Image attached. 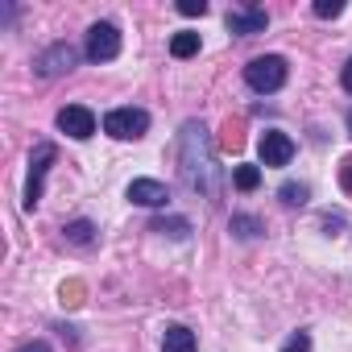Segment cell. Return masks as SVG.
<instances>
[{"label":"cell","instance_id":"e0dca14e","mask_svg":"<svg viewBox=\"0 0 352 352\" xmlns=\"http://www.w3.org/2000/svg\"><path fill=\"white\" fill-rule=\"evenodd\" d=\"M278 195H282V204H286V208H302V204L311 199V187H307V183H286Z\"/></svg>","mask_w":352,"mask_h":352},{"label":"cell","instance_id":"7a4b0ae2","mask_svg":"<svg viewBox=\"0 0 352 352\" xmlns=\"http://www.w3.org/2000/svg\"><path fill=\"white\" fill-rule=\"evenodd\" d=\"M286 75H290V67H286L282 54H261V58H253V63L245 67V83H249L257 96L282 91V87H286Z\"/></svg>","mask_w":352,"mask_h":352},{"label":"cell","instance_id":"5bb4252c","mask_svg":"<svg viewBox=\"0 0 352 352\" xmlns=\"http://www.w3.org/2000/svg\"><path fill=\"white\" fill-rule=\"evenodd\" d=\"M170 54H174V58H191V54H199V34L179 30V34L170 38Z\"/></svg>","mask_w":352,"mask_h":352},{"label":"cell","instance_id":"8fae6325","mask_svg":"<svg viewBox=\"0 0 352 352\" xmlns=\"http://www.w3.org/2000/svg\"><path fill=\"white\" fill-rule=\"evenodd\" d=\"M162 352H195V331L183 323H170L162 331Z\"/></svg>","mask_w":352,"mask_h":352},{"label":"cell","instance_id":"7c38bea8","mask_svg":"<svg viewBox=\"0 0 352 352\" xmlns=\"http://www.w3.org/2000/svg\"><path fill=\"white\" fill-rule=\"evenodd\" d=\"M63 236H67V245L87 249V245H96V224H91V220H71V224L63 228Z\"/></svg>","mask_w":352,"mask_h":352},{"label":"cell","instance_id":"52a82bcc","mask_svg":"<svg viewBox=\"0 0 352 352\" xmlns=\"http://www.w3.org/2000/svg\"><path fill=\"white\" fill-rule=\"evenodd\" d=\"M265 25H270V13L261 5H236V9H228V30L241 34V38L265 34Z\"/></svg>","mask_w":352,"mask_h":352},{"label":"cell","instance_id":"cb8c5ba5","mask_svg":"<svg viewBox=\"0 0 352 352\" xmlns=\"http://www.w3.org/2000/svg\"><path fill=\"white\" fill-rule=\"evenodd\" d=\"M348 137H352V108H348Z\"/></svg>","mask_w":352,"mask_h":352},{"label":"cell","instance_id":"6da1fadb","mask_svg":"<svg viewBox=\"0 0 352 352\" xmlns=\"http://www.w3.org/2000/svg\"><path fill=\"white\" fill-rule=\"evenodd\" d=\"M179 170H183V183L204 195V199H220L224 187V174L216 166V149H212V133L204 120H187L179 129Z\"/></svg>","mask_w":352,"mask_h":352},{"label":"cell","instance_id":"2e32d148","mask_svg":"<svg viewBox=\"0 0 352 352\" xmlns=\"http://www.w3.org/2000/svg\"><path fill=\"white\" fill-rule=\"evenodd\" d=\"M232 183H236V191H257L261 187V170L257 166H236L232 170Z\"/></svg>","mask_w":352,"mask_h":352},{"label":"cell","instance_id":"ac0fdd59","mask_svg":"<svg viewBox=\"0 0 352 352\" xmlns=\"http://www.w3.org/2000/svg\"><path fill=\"white\" fill-rule=\"evenodd\" d=\"M307 348H311V336H307V331H294V336L282 344V352H307Z\"/></svg>","mask_w":352,"mask_h":352},{"label":"cell","instance_id":"8992f818","mask_svg":"<svg viewBox=\"0 0 352 352\" xmlns=\"http://www.w3.org/2000/svg\"><path fill=\"white\" fill-rule=\"evenodd\" d=\"M75 63H79V50H75L71 42H54V46H46V50L34 58V75H42V79H58V75L75 71Z\"/></svg>","mask_w":352,"mask_h":352},{"label":"cell","instance_id":"d6986e66","mask_svg":"<svg viewBox=\"0 0 352 352\" xmlns=\"http://www.w3.org/2000/svg\"><path fill=\"white\" fill-rule=\"evenodd\" d=\"M340 13H344L340 0H319V5H315V17H323V21H327V17H340Z\"/></svg>","mask_w":352,"mask_h":352},{"label":"cell","instance_id":"9a60e30c","mask_svg":"<svg viewBox=\"0 0 352 352\" xmlns=\"http://www.w3.org/2000/svg\"><path fill=\"white\" fill-rule=\"evenodd\" d=\"M228 228H232L241 241H253V236H261V232H265V224H261L257 216H232V220H228Z\"/></svg>","mask_w":352,"mask_h":352},{"label":"cell","instance_id":"277c9868","mask_svg":"<svg viewBox=\"0 0 352 352\" xmlns=\"http://www.w3.org/2000/svg\"><path fill=\"white\" fill-rule=\"evenodd\" d=\"M54 157H58L54 141H38V145H34V153H30V179H25V212H34V208L42 204L46 170H50V162H54Z\"/></svg>","mask_w":352,"mask_h":352},{"label":"cell","instance_id":"7402d4cb","mask_svg":"<svg viewBox=\"0 0 352 352\" xmlns=\"http://www.w3.org/2000/svg\"><path fill=\"white\" fill-rule=\"evenodd\" d=\"M340 83H344V91H348V96H352V58H348V63H344V71H340Z\"/></svg>","mask_w":352,"mask_h":352},{"label":"cell","instance_id":"44dd1931","mask_svg":"<svg viewBox=\"0 0 352 352\" xmlns=\"http://www.w3.org/2000/svg\"><path fill=\"white\" fill-rule=\"evenodd\" d=\"M340 183H344V191L352 195V157L344 162V170H340Z\"/></svg>","mask_w":352,"mask_h":352},{"label":"cell","instance_id":"30bf717a","mask_svg":"<svg viewBox=\"0 0 352 352\" xmlns=\"http://www.w3.org/2000/svg\"><path fill=\"white\" fill-rule=\"evenodd\" d=\"M129 199L137 208H166L170 204V187L157 183V179H133L129 183Z\"/></svg>","mask_w":352,"mask_h":352},{"label":"cell","instance_id":"3957f363","mask_svg":"<svg viewBox=\"0 0 352 352\" xmlns=\"http://www.w3.org/2000/svg\"><path fill=\"white\" fill-rule=\"evenodd\" d=\"M104 133L108 137H116V141H141L145 133H149V112L145 108H112L108 116H104Z\"/></svg>","mask_w":352,"mask_h":352},{"label":"cell","instance_id":"9c48e42d","mask_svg":"<svg viewBox=\"0 0 352 352\" xmlns=\"http://www.w3.org/2000/svg\"><path fill=\"white\" fill-rule=\"evenodd\" d=\"M257 149H261V166H290V157H294V141L282 129H265Z\"/></svg>","mask_w":352,"mask_h":352},{"label":"cell","instance_id":"4fadbf2b","mask_svg":"<svg viewBox=\"0 0 352 352\" xmlns=\"http://www.w3.org/2000/svg\"><path fill=\"white\" fill-rule=\"evenodd\" d=\"M149 232H162V236H174V241H187L191 236V220L183 216H170V220H153Z\"/></svg>","mask_w":352,"mask_h":352},{"label":"cell","instance_id":"5b68a950","mask_svg":"<svg viewBox=\"0 0 352 352\" xmlns=\"http://www.w3.org/2000/svg\"><path fill=\"white\" fill-rule=\"evenodd\" d=\"M83 54H87L91 63H112V58L120 54V30H116L112 21H96V25L87 30Z\"/></svg>","mask_w":352,"mask_h":352},{"label":"cell","instance_id":"603a6c76","mask_svg":"<svg viewBox=\"0 0 352 352\" xmlns=\"http://www.w3.org/2000/svg\"><path fill=\"white\" fill-rule=\"evenodd\" d=\"M17 352H50V344H46V340H30V344H21Z\"/></svg>","mask_w":352,"mask_h":352},{"label":"cell","instance_id":"ffe728a7","mask_svg":"<svg viewBox=\"0 0 352 352\" xmlns=\"http://www.w3.org/2000/svg\"><path fill=\"white\" fill-rule=\"evenodd\" d=\"M179 13H183V17H204V13H208V5H204V0H183Z\"/></svg>","mask_w":352,"mask_h":352},{"label":"cell","instance_id":"ba28073f","mask_svg":"<svg viewBox=\"0 0 352 352\" xmlns=\"http://www.w3.org/2000/svg\"><path fill=\"white\" fill-rule=\"evenodd\" d=\"M58 129H63L71 141H87V137L96 133V116H91V108H83V104H67V108L58 112Z\"/></svg>","mask_w":352,"mask_h":352}]
</instances>
